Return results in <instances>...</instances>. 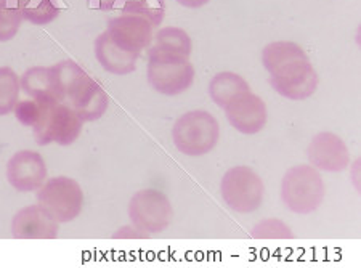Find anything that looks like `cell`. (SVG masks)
Returning <instances> with one entry per match:
<instances>
[{
    "mask_svg": "<svg viewBox=\"0 0 361 268\" xmlns=\"http://www.w3.org/2000/svg\"><path fill=\"white\" fill-rule=\"evenodd\" d=\"M153 49L167 51V54L180 55L185 58H190L193 45H191V39L183 29L180 28H164L156 34Z\"/></svg>",
    "mask_w": 361,
    "mask_h": 268,
    "instance_id": "d6986e66",
    "label": "cell"
},
{
    "mask_svg": "<svg viewBox=\"0 0 361 268\" xmlns=\"http://www.w3.org/2000/svg\"><path fill=\"white\" fill-rule=\"evenodd\" d=\"M308 162L318 171L342 172L350 164L347 143L333 132H322L312 138L307 148Z\"/></svg>",
    "mask_w": 361,
    "mask_h": 268,
    "instance_id": "4fadbf2b",
    "label": "cell"
},
{
    "mask_svg": "<svg viewBox=\"0 0 361 268\" xmlns=\"http://www.w3.org/2000/svg\"><path fill=\"white\" fill-rule=\"evenodd\" d=\"M220 138L219 121L211 113L188 111L180 116L172 127V140L182 154L197 157L217 147Z\"/></svg>",
    "mask_w": 361,
    "mask_h": 268,
    "instance_id": "3957f363",
    "label": "cell"
},
{
    "mask_svg": "<svg viewBox=\"0 0 361 268\" xmlns=\"http://www.w3.org/2000/svg\"><path fill=\"white\" fill-rule=\"evenodd\" d=\"M148 83L153 89L167 97L180 95L195 83V66L190 58L148 49Z\"/></svg>",
    "mask_w": 361,
    "mask_h": 268,
    "instance_id": "277c9868",
    "label": "cell"
},
{
    "mask_svg": "<svg viewBox=\"0 0 361 268\" xmlns=\"http://www.w3.org/2000/svg\"><path fill=\"white\" fill-rule=\"evenodd\" d=\"M65 103H68L84 122H93L106 113L109 98L103 87L84 71L69 87Z\"/></svg>",
    "mask_w": 361,
    "mask_h": 268,
    "instance_id": "9c48e42d",
    "label": "cell"
},
{
    "mask_svg": "<svg viewBox=\"0 0 361 268\" xmlns=\"http://www.w3.org/2000/svg\"><path fill=\"white\" fill-rule=\"evenodd\" d=\"M153 25L143 16L122 13L108 23L106 32L116 44L132 54H142L153 42Z\"/></svg>",
    "mask_w": 361,
    "mask_h": 268,
    "instance_id": "5bb4252c",
    "label": "cell"
},
{
    "mask_svg": "<svg viewBox=\"0 0 361 268\" xmlns=\"http://www.w3.org/2000/svg\"><path fill=\"white\" fill-rule=\"evenodd\" d=\"M177 2L186 8H200L209 4V0H177Z\"/></svg>",
    "mask_w": 361,
    "mask_h": 268,
    "instance_id": "4316f807",
    "label": "cell"
},
{
    "mask_svg": "<svg viewBox=\"0 0 361 268\" xmlns=\"http://www.w3.org/2000/svg\"><path fill=\"white\" fill-rule=\"evenodd\" d=\"M95 55L100 65L106 69L108 73L126 75L135 71L138 54L122 49L119 44H116L111 36L104 31L95 40Z\"/></svg>",
    "mask_w": 361,
    "mask_h": 268,
    "instance_id": "2e32d148",
    "label": "cell"
},
{
    "mask_svg": "<svg viewBox=\"0 0 361 268\" xmlns=\"http://www.w3.org/2000/svg\"><path fill=\"white\" fill-rule=\"evenodd\" d=\"M220 191H222L225 204L231 211L249 214L257 211L262 206L265 188L262 178L252 169L236 166L226 171L220 183Z\"/></svg>",
    "mask_w": 361,
    "mask_h": 268,
    "instance_id": "52a82bcc",
    "label": "cell"
},
{
    "mask_svg": "<svg viewBox=\"0 0 361 268\" xmlns=\"http://www.w3.org/2000/svg\"><path fill=\"white\" fill-rule=\"evenodd\" d=\"M23 15L13 0H0V42H8L20 31Z\"/></svg>",
    "mask_w": 361,
    "mask_h": 268,
    "instance_id": "7402d4cb",
    "label": "cell"
},
{
    "mask_svg": "<svg viewBox=\"0 0 361 268\" xmlns=\"http://www.w3.org/2000/svg\"><path fill=\"white\" fill-rule=\"evenodd\" d=\"M84 121L68 103H50L44 109L42 118L32 127L34 138L40 147L56 143L69 147L79 138Z\"/></svg>",
    "mask_w": 361,
    "mask_h": 268,
    "instance_id": "8992f818",
    "label": "cell"
},
{
    "mask_svg": "<svg viewBox=\"0 0 361 268\" xmlns=\"http://www.w3.org/2000/svg\"><path fill=\"white\" fill-rule=\"evenodd\" d=\"M249 90V84L240 74L228 71L215 75L211 80V85H209V93H211L214 103H217L220 108H225L233 98H236L238 95Z\"/></svg>",
    "mask_w": 361,
    "mask_h": 268,
    "instance_id": "e0dca14e",
    "label": "cell"
},
{
    "mask_svg": "<svg viewBox=\"0 0 361 268\" xmlns=\"http://www.w3.org/2000/svg\"><path fill=\"white\" fill-rule=\"evenodd\" d=\"M49 171L42 154L34 150H21L7 162V180L20 193H32L45 183Z\"/></svg>",
    "mask_w": 361,
    "mask_h": 268,
    "instance_id": "30bf717a",
    "label": "cell"
},
{
    "mask_svg": "<svg viewBox=\"0 0 361 268\" xmlns=\"http://www.w3.org/2000/svg\"><path fill=\"white\" fill-rule=\"evenodd\" d=\"M13 4L23 15V20L37 26L49 25L60 13L55 0H13Z\"/></svg>",
    "mask_w": 361,
    "mask_h": 268,
    "instance_id": "ac0fdd59",
    "label": "cell"
},
{
    "mask_svg": "<svg viewBox=\"0 0 361 268\" xmlns=\"http://www.w3.org/2000/svg\"><path fill=\"white\" fill-rule=\"evenodd\" d=\"M40 206H44L60 224H69L78 219L84 209V191L78 180L71 177L47 178L36 193Z\"/></svg>",
    "mask_w": 361,
    "mask_h": 268,
    "instance_id": "5b68a950",
    "label": "cell"
},
{
    "mask_svg": "<svg viewBox=\"0 0 361 268\" xmlns=\"http://www.w3.org/2000/svg\"><path fill=\"white\" fill-rule=\"evenodd\" d=\"M11 235L18 240H55L60 222L40 204L20 209L11 219Z\"/></svg>",
    "mask_w": 361,
    "mask_h": 268,
    "instance_id": "7c38bea8",
    "label": "cell"
},
{
    "mask_svg": "<svg viewBox=\"0 0 361 268\" xmlns=\"http://www.w3.org/2000/svg\"><path fill=\"white\" fill-rule=\"evenodd\" d=\"M262 63L270 74V85L289 100H307L315 93L319 78L302 47L273 42L264 49Z\"/></svg>",
    "mask_w": 361,
    "mask_h": 268,
    "instance_id": "6da1fadb",
    "label": "cell"
},
{
    "mask_svg": "<svg viewBox=\"0 0 361 268\" xmlns=\"http://www.w3.org/2000/svg\"><path fill=\"white\" fill-rule=\"evenodd\" d=\"M20 92L18 74L8 66L0 68V116L13 113L16 103L20 102Z\"/></svg>",
    "mask_w": 361,
    "mask_h": 268,
    "instance_id": "ffe728a7",
    "label": "cell"
},
{
    "mask_svg": "<svg viewBox=\"0 0 361 268\" xmlns=\"http://www.w3.org/2000/svg\"><path fill=\"white\" fill-rule=\"evenodd\" d=\"M21 90L32 100L44 103H65L60 79L55 66H36L20 78Z\"/></svg>",
    "mask_w": 361,
    "mask_h": 268,
    "instance_id": "9a60e30c",
    "label": "cell"
},
{
    "mask_svg": "<svg viewBox=\"0 0 361 268\" xmlns=\"http://www.w3.org/2000/svg\"><path fill=\"white\" fill-rule=\"evenodd\" d=\"M252 236L257 240H290L293 230L278 219H265L252 229Z\"/></svg>",
    "mask_w": 361,
    "mask_h": 268,
    "instance_id": "603a6c76",
    "label": "cell"
},
{
    "mask_svg": "<svg viewBox=\"0 0 361 268\" xmlns=\"http://www.w3.org/2000/svg\"><path fill=\"white\" fill-rule=\"evenodd\" d=\"M127 211L130 222L149 235L167 230L173 219V209L169 197L162 191L153 188L137 191L130 197Z\"/></svg>",
    "mask_w": 361,
    "mask_h": 268,
    "instance_id": "ba28073f",
    "label": "cell"
},
{
    "mask_svg": "<svg viewBox=\"0 0 361 268\" xmlns=\"http://www.w3.org/2000/svg\"><path fill=\"white\" fill-rule=\"evenodd\" d=\"M224 109L233 129L244 133V135L259 133L269 119L265 102L250 90L233 98Z\"/></svg>",
    "mask_w": 361,
    "mask_h": 268,
    "instance_id": "8fae6325",
    "label": "cell"
},
{
    "mask_svg": "<svg viewBox=\"0 0 361 268\" xmlns=\"http://www.w3.org/2000/svg\"><path fill=\"white\" fill-rule=\"evenodd\" d=\"M114 238H118V240H147L151 235L147 231L140 230L138 226L135 225H126V226H121V229L114 233L113 235Z\"/></svg>",
    "mask_w": 361,
    "mask_h": 268,
    "instance_id": "d4e9b609",
    "label": "cell"
},
{
    "mask_svg": "<svg viewBox=\"0 0 361 268\" xmlns=\"http://www.w3.org/2000/svg\"><path fill=\"white\" fill-rule=\"evenodd\" d=\"M281 201L290 212L307 215L315 212L324 200L326 188L322 173L312 164L290 167L279 186Z\"/></svg>",
    "mask_w": 361,
    "mask_h": 268,
    "instance_id": "7a4b0ae2",
    "label": "cell"
},
{
    "mask_svg": "<svg viewBox=\"0 0 361 268\" xmlns=\"http://www.w3.org/2000/svg\"><path fill=\"white\" fill-rule=\"evenodd\" d=\"M119 11L143 16L153 26H159L166 15V2L164 0H121Z\"/></svg>",
    "mask_w": 361,
    "mask_h": 268,
    "instance_id": "44dd1931",
    "label": "cell"
},
{
    "mask_svg": "<svg viewBox=\"0 0 361 268\" xmlns=\"http://www.w3.org/2000/svg\"><path fill=\"white\" fill-rule=\"evenodd\" d=\"M47 104L50 103L37 102V100H32V98L31 100H23L16 103L13 113L16 116V119H18L23 126L31 127L32 129V127L39 122V119L42 118Z\"/></svg>",
    "mask_w": 361,
    "mask_h": 268,
    "instance_id": "cb8c5ba5",
    "label": "cell"
},
{
    "mask_svg": "<svg viewBox=\"0 0 361 268\" xmlns=\"http://www.w3.org/2000/svg\"><path fill=\"white\" fill-rule=\"evenodd\" d=\"M90 8H98V10H104V11H111V10H119L121 7V0H87Z\"/></svg>",
    "mask_w": 361,
    "mask_h": 268,
    "instance_id": "484cf974",
    "label": "cell"
}]
</instances>
